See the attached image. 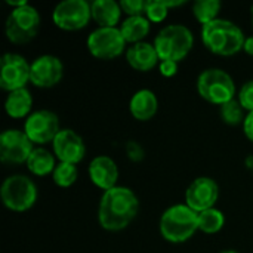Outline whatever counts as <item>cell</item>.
Here are the masks:
<instances>
[{"label":"cell","mask_w":253,"mask_h":253,"mask_svg":"<svg viewBox=\"0 0 253 253\" xmlns=\"http://www.w3.org/2000/svg\"><path fill=\"white\" fill-rule=\"evenodd\" d=\"M138 211L139 200L136 194L127 187L117 185L104 191L98 208V221L107 231H122L136 218Z\"/></svg>","instance_id":"1"},{"label":"cell","mask_w":253,"mask_h":253,"mask_svg":"<svg viewBox=\"0 0 253 253\" xmlns=\"http://www.w3.org/2000/svg\"><path fill=\"white\" fill-rule=\"evenodd\" d=\"M202 40L209 52L219 56H233L243 50L246 37L237 24L218 18L202 27Z\"/></svg>","instance_id":"2"},{"label":"cell","mask_w":253,"mask_h":253,"mask_svg":"<svg viewBox=\"0 0 253 253\" xmlns=\"http://www.w3.org/2000/svg\"><path fill=\"white\" fill-rule=\"evenodd\" d=\"M159 228L166 242L185 243L199 231V213L187 205H173L163 212Z\"/></svg>","instance_id":"3"},{"label":"cell","mask_w":253,"mask_h":253,"mask_svg":"<svg viewBox=\"0 0 253 253\" xmlns=\"http://www.w3.org/2000/svg\"><path fill=\"white\" fill-rule=\"evenodd\" d=\"M194 46V36L191 30L182 24H170L162 28L156 39L154 47L160 61L181 62L187 58Z\"/></svg>","instance_id":"4"},{"label":"cell","mask_w":253,"mask_h":253,"mask_svg":"<svg viewBox=\"0 0 253 253\" xmlns=\"http://www.w3.org/2000/svg\"><path fill=\"white\" fill-rule=\"evenodd\" d=\"M197 92L209 104L222 107L236 99V83L225 70L208 68L197 79Z\"/></svg>","instance_id":"5"},{"label":"cell","mask_w":253,"mask_h":253,"mask_svg":"<svg viewBox=\"0 0 253 253\" xmlns=\"http://www.w3.org/2000/svg\"><path fill=\"white\" fill-rule=\"evenodd\" d=\"M0 197L6 209L21 213L30 211L36 205L39 190L31 178L25 175H12L3 181Z\"/></svg>","instance_id":"6"},{"label":"cell","mask_w":253,"mask_h":253,"mask_svg":"<svg viewBox=\"0 0 253 253\" xmlns=\"http://www.w3.org/2000/svg\"><path fill=\"white\" fill-rule=\"evenodd\" d=\"M40 22V13L31 4L12 9L4 24L6 37L13 44H25L37 36Z\"/></svg>","instance_id":"7"},{"label":"cell","mask_w":253,"mask_h":253,"mask_svg":"<svg viewBox=\"0 0 253 253\" xmlns=\"http://www.w3.org/2000/svg\"><path fill=\"white\" fill-rule=\"evenodd\" d=\"M126 40L117 27H98L87 37L86 46L90 55L101 61L120 56L126 49Z\"/></svg>","instance_id":"8"},{"label":"cell","mask_w":253,"mask_h":253,"mask_svg":"<svg viewBox=\"0 0 253 253\" xmlns=\"http://www.w3.org/2000/svg\"><path fill=\"white\" fill-rule=\"evenodd\" d=\"M92 19L90 3L86 0H64L52 12L53 24L64 31H79Z\"/></svg>","instance_id":"9"},{"label":"cell","mask_w":253,"mask_h":253,"mask_svg":"<svg viewBox=\"0 0 253 253\" xmlns=\"http://www.w3.org/2000/svg\"><path fill=\"white\" fill-rule=\"evenodd\" d=\"M34 148L24 130L7 129L0 135V160L3 165L18 166L27 163Z\"/></svg>","instance_id":"10"},{"label":"cell","mask_w":253,"mask_h":253,"mask_svg":"<svg viewBox=\"0 0 253 253\" xmlns=\"http://www.w3.org/2000/svg\"><path fill=\"white\" fill-rule=\"evenodd\" d=\"M31 64L19 53H4L0 59V87L6 92L25 89Z\"/></svg>","instance_id":"11"},{"label":"cell","mask_w":253,"mask_h":253,"mask_svg":"<svg viewBox=\"0 0 253 253\" xmlns=\"http://www.w3.org/2000/svg\"><path fill=\"white\" fill-rule=\"evenodd\" d=\"M24 132L34 145H44L53 142L61 132L59 117L49 110H37L31 113L24 123Z\"/></svg>","instance_id":"12"},{"label":"cell","mask_w":253,"mask_h":253,"mask_svg":"<svg viewBox=\"0 0 253 253\" xmlns=\"http://www.w3.org/2000/svg\"><path fill=\"white\" fill-rule=\"evenodd\" d=\"M64 76V64L55 55H40L31 62L30 82L40 89L56 86Z\"/></svg>","instance_id":"13"},{"label":"cell","mask_w":253,"mask_h":253,"mask_svg":"<svg viewBox=\"0 0 253 253\" xmlns=\"http://www.w3.org/2000/svg\"><path fill=\"white\" fill-rule=\"evenodd\" d=\"M219 197V187L216 181L209 176L196 178L185 191V205L194 212L200 213L215 208Z\"/></svg>","instance_id":"14"},{"label":"cell","mask_w":253,"mask_h":253,"mask_svg":"<svg viewBox=\"0 0 253 253\" xmlns=\"http://www.w3.org/2000/svg\"><path fill=\"white\" fill-rule=\"evenodd\" d=\"M53 154L61 163L79 165L86 156V145L83 138L73 129H61L52 142Z\"/></svg>","instance_id":"15"},{"label":"cell","mask_w":253,"mask_h":253,"mask_svg":"<svg viewBox=\"0 0 253 253\" xmlns=\"http://www.w3.org/2000/svg\"><path fill=\"white\" fill-rule=\"evenodd\" d=\"M89 178L92 184L104 191L117 187L119 168L108 156H98L89 165Z\"/></svg>","instance_id":"16"},{"label":"cell","mask_w":253,"mask_h":253,"mask_svg":"<svg viewBox=\"0 0 253 253\" xmlns=\"http://www.w3.org/2000/svg\"><path fill=\"white\" fill-rule=\"evenodd\" d=\"M126 61L133 70L142 73H147L160 64V58L157 55L154 44L147 42L130 44L126 49Z\"/></svg>","instance_id":"17"},{"label":"cell","mask_w":253,"mask_h":253,"mask_svg":"<svg viewBox=\"0 0 253 253\" xmlns=\"http://www.w3.org/2000/svg\"><path fill=\"white\" fill-rule=\"evenodd\" d=\"M129 110L133 119L138 122L151 120L159 110V101L156 93L150 89H141L135 92V95L130 98Z\"/></svg>","instance_id":"18"},{"label":"cell","mask_w":253,"mask_h":253,"mask_svg":"<svg viewBox=\"0 0 253 253\" xmlns=\"http://www.w3.org/2000/svg\"><path fill=\"white\" fill-rule=\"evenodd\" d=\"M90 10L98 27H117L123 13L120 1L116 0H95L90 3Z\"/></svg>","instance_id":"19"},{"label":"cell","mask_w":253,"mask_h":253,"mask_svg":"<svg viewBox=\"0 0 253 253\" xmlns=\"http://www.w3.org/2000/svg\"><path fill=\"white\" fill-rule=\"evenodd\" d=\"M31 108H33V96L27 87L13 90L6 96L4 111L12 119H27L30 116Z\"/></svg>","instance_id":"20"},{"label":"cell","mask_w":253,"mask_h":253,"mask_svg":"<svg viewBox=\"0 0 253 253\" xmlns=\"http://www.w3.org/2000/svg\"><path fill=\"white\" fill-rule=\"evenodd\" d=\"M151 22L147 16H127L120 25V31L126 40V43L136 44L144 42V39L150 34Z\"/></svg>","instance_id":"21"},{"label":"cell","mask_w":253,"mask_h":253,"mask_svg":"<svg viewBox=\"0 0 253 253\" xmlns=\"http://www.w3.org/2000/svg\"><path fill=\"white\" fill-rule=\"evenodd\" d=\"M25 165L33 175L46 176L49 173H53V170L56 168L55 154L43 147H37V148H34V151L31 153V156L28 157Z\"/></svg>","instance_id":"22"},{"label":"cell","mask_w":253,"mask_h":253,"mask_svg":"<svg viewBox=\"0 0 253 253\" xmlns=\"http://www.w3.org/2000/svg\"><path fill=\"white\" fill-rule=\"evenodd\" d=\"M224 225H225V216L216 208L199 213V231L205 234H216L224 228Z\"/></svg>","instance_id":"23"},{"label":"cell","mask_w":253,"mask_h":253,"mask_svg":"<svg viewBox=\"0 0 253 253\" xmlns=\"http://www.w3.org/2000/svg\"><path fill=\"white\" fill-rule=\"evenodd\" d=\"M221 7H222V4L219 0H197L193 3V15L203 27V25L218 19Z\"/></svg>","instance_id":"24"},{"label":"cell","mask_w":253,"mask_h":253,"mask_svg":"<svg viewBox=\"0 0 253 253\" xmlns=\"http://www.w3.org/2000/svg\"><path fill=\"white\" fill-rule=\"evenodd\" d=\"M79 178V170L76 165H70V163H58L53 173H52V179L55 182V185L61 187V188H68L71 187Z\"/></svg>","instance_id":"25"},{"label":"cell","mask_w":253,"mask_h":253,"mask_svg":"<svg viewBox=\"0 0 253 253\" xmlns=\"http://www.w3.org/2000/svg\"><path fill=\"white\" fill-rule=\"evenodd\" d=\"M219 116L227 125L237 126V125L245 123V119L248 114H245V108L240 105L239 99H233V101L224 104L222 107H219Z\"/></svg>","instance_id":"26"},{"label":"cell","mask_w":253,"mask_h":253,"mask_svg":"<svg viewBox=\"0 0 253 253\" xmlns=\"http://www.w3.org/2000/svg\"><path fill=\"white\" fill-rule=\"evenodd\" d=\"M169 13V7L166 6V0H150L147 3L145 16L150 22H162L166 19Z\"/></svg>","instance_id":"27"},{"label":"cell","mask_w":253,"mask_h":253,"mask_svg":"<svg viewBox=\"0 0 253 253\" xmlns=\"http://www.w3.org/2000/svg\"><path fill=\"white\" fill-rule=\"evenodd\" d=\"M147 0H122L120 7L127 16H145Z\"/></svg>","instance_id":"28"},{"label":"cell","mask_w":253,"mask_h":253,"mask_svg":"<svg viewBox=\"0 0 253 253\" xmlns=\"http://www.w3.org/2000/svg\"><path fill=\"white\" fill-rule=\"evenodd\" d=\"M237 99L240 102V105L245 108V111L248 113H253V80L246 82L237 95Z\"/></svg>","instance_id":"29"},{"label":"cell","mask_w":253,"mask_h":253,"mask_svg":"<svg viewBox=\"0 0 253 253\" xmlns=\"http://www.w3.org/2000/svg\"><path fill=\"white\" fill-rule=\"evenodd\" d=\"M159 71L163 77H173L178 73V62L172 61H160Z\"/></svg>","instance_id":"30"},{"label":"cell","mask_w":253,"mask_h":253,"mask_svg":"<svg viewBox=\"0 0 253 253\" xmlns=\"http://www.w3.org/2000/svg\"><path fill=\"white\" fill-rule=\"evenodd\" d=\"M243 132L246 135V138L253 142V113H248L245 123H243Z\"/></svg>","instance_id":"31"},{"label":"cell","mask_w":253,"mask_h":253,"mask_svg":"<svg viewBox=\"0 0 253 253\" xmlns=\"http://www.w3.org/2000/svg\"><path fill=\"white\" fill-rule=\"evenodd\" d=\"M243 52L248 53L249 56H253V37H246L245 46H243Z\"/></svg>","instance_id":"32"},{"label":"cell","mask_w":253,"mask_h":253,"mask_svg":"<svg viewBox=\"0 0 253 253\" xmlns=\"http://www.w3.org/2000/svg\"><path fill=\"white\" fill-rule=\"evenodd\" d=\"M221 253H237L236 251H224V252H221Z\"/></svg>","instance_id":"33"},{"label":"cell","mask_w":253,"mask_h":253,"mask_svg":"<svg viewBox=\"0 0 253 253\" xmlns=\"http://www.w3.org/2000/svg\"><path fill=\"white\" fill-rule=\"evenodd\" d=\"M252 22H253V6H252Z\"/></svg>","instance_id":"34"}]
</instances>
